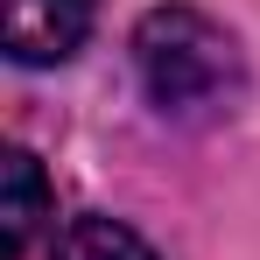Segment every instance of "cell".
I'll list each match as a JSON object with an SVG mask.
<instances>
[{"instance_id": "277c9868", "label": "cell", "mask_w": 260, "mask_h": 260, "mask_svg": "<svg viewBox=\"0 0 260 260\" xmlns=\"http://www.w3.org/2000/svg\"><path fill=\"white\" fill-rule=\"evenodd\" d=\"M49 260H155V246L134 232V225H120V218H71L63 232H56V246H49Z\"/></svg>"}, {"instance_id": "7a4b0ae2", "label": "cell", "mask_w": 260, "mask_h": 260, "mask_svg": "<svg viewBox=\"0 0 260 260\" xmlns=\"http://www.w3.org/2000/svg\"><path fill=\"white\" fill-rule=\"evenodd\" d=\"M85 36H91V0H7V56L28 71L78 56Z\"/></svg>"}, {"instance_id": "3957f363", "label": "cell", "mask_w": 260, "mask_h": 260, "mask_svg": "<svg viewBox=\"0 0 260 260\" xmlns=\"http://www.w3.org/2000/svg\"><path fill=\"white\" fill-rule=\"evenodd\" d=\"M0 183H7V197H0V260H21L36 225L49 218V176L28 148H7L0 155Z\"/></svg>"}, {"instance_id": "6da1fadb", "label": "cell", "mask_w": 260, "mask_h": 260, "mask_svg": "<svg viewBox=\"0 0 260 260\" xmlns=\"http://www.w3.org/2000/svg\"><path fill=\"white\" fill-rule=\"evenodd\" d=\"M134 71H141V91L162 120H218L239 106L246 91V56L232 43V28L211 21L204 7H148L141 28H134Z\"/></svg>"}]
</instances>
